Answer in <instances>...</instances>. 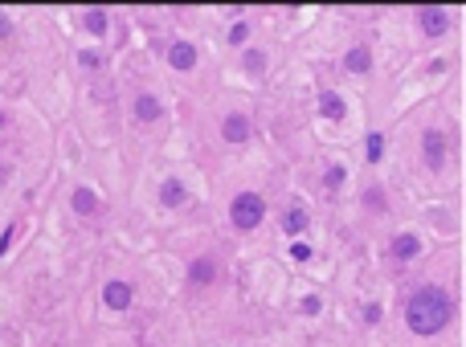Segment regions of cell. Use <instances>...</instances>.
Masks as SVG:
<instances>
[{
	"mask_svg": "<svg viewBox=\"0 0 466 347\" xmlns=\"http://www.w3.org/2000/svg\"><path fill=\"white\" fill-rule=\"evenodd\" d=\"M418 29L425 37H442V33L450 29V8H438V4L418 8Z\"/></svg>",
	"mask_w": 466,
	"mask_h": 347,
	"instance_id": "8",
	"label": "cell"
},
{
	"mask_svg": "<svg viewBox=\"0 0 466 347\" xmlns=\"http://www.w3.org/2000/svg\"><path fill=\"white\" fill-rule=\"evenodd\" d=\"M364 209L376 213V217H384V213H389V200H384V188H380V184L364 188Z\"/></svg>",
	"mask_w": 466,
	"mask_h": 347,
	"instance_id": "18",
	"label": "cell"
},
{
	"mask_svg": "<svg viewBox=\"0 0 466 347\" xmlns=\"http://www.w3.org/2000/svg\"><path fill=\"white\" fill-rule=\"evenodd\" d=\"M319 115H324L327 123H344V115H348V102H344V94L339 90H319Z\"/></svg>",
	"mask_w": 466,
	"mask_h": 347,
	"instance_id": "13",
	"label": "cell"
},
{
	"mask_svg": "<svg viewBox=\"0 0 466 347\" xmlns=\"http://www.w3.org/2000/svg\"><path fill=\"white\" fill-rule=\"evenodd\" d=\"M446 160H450V139H446V131L425 127L421 131V164H425L429 172H442Z\"/></svg>",
	"mask_w": 466,
	"mask_h": 347,
	"instance_id": "3",
	"label": "cell"
},
{
	"mask_svg": "<svg viewBox=\"0 0 466 347\" xmlns=\"http://www.w3.org/2000/svg\"><path fill=\"white\" fill-rule=\"evenodd\" d=\"M131 303H136V286H131V282L111 278V282L102 286V306H106V310H131Z\"/></svg>",
	"mask_w": 466,
	"mask_h": 347,
	"instance_id": "7",
	"label": "cell"
},
{
	"mask_svg": "<svg viewBox=\"0 0 466 347\" xmlns=\"http://www.w3.org/2000/svg\"><path fill=\"white\" fill-rule=\"evenodd\" d=\"M421 250H425V241H421L413 229H401V233H393V241H389V258L393 261H418Z\"/></svg>",
	"mask_w": 466,
	"mask_h": 347,
	"instance_id": "5",
	"label": "cell"
},
{
	"mask_svg": "<svg viewBox=\"0 0 466 347\" xmlns=\"http://www.w3.org/2000/svg\"><path fill=\"white\" fill-rule=\"evenodd\" d=\"M78 62H82L86 70H98V66H102V57H98V53H91V49H82V53H78Z\"/></svg>",
	"mask_w": 466,
	"mask_h": 347,
	"instance_id": "23",
	"label": "cell"
},
{
	"mask_svg": "<svg viewBox=\"0 0 466 347\" xmlns=\"http://www.w3.org/2000/svg\"><path fill=\"white\" fill-rule=\"evenodd\" d=\"M196 45L192 41H185V37H176V41L168 45V66L172 70H180V74H188V70H196Z\"/></svg>",
	"mask_w": 466,
	"mask_h": 347,
	"instance_id": "10",
	"label": "cell"
},
{
	"mask_svg": "<svg viewBox=\"0 0 466 347\" xmlns=\"http://www.w3.org/2000/svg\"><path fill=\"white\" fill-rule=\"evenodd\" d=\"M262 221H266V200H262V192H237L230 200V225L237 233H254Z\"/></svg>",
	"mask_w": 466,
	"mask_h": 347,
	"instance_id": "2",
	"label": "cell"
},
{
	"mask_svg": "<svg viewBox=\"0 0 466 347\" xmlns=\"http://www.w3.org/2000/svg\"><path fill=\"white\" fill-rule=\"evenodd\" d=\"M307 225H311V213H307L303 205H290V209L282 213V229H286L290 237H303V233H307Z\"/></svg>",
	"mask_w": 466,
	"mask_h": 347,
	"instance_id": "15",
	"label": "cell"
},
{
	"mask_svg": "<svg viewBox=\"0 0 466 347\" xmlns=\"http://www.w3.org/2000/svg\"><path fill=\"white\" fill-rule=\"evenodd\" d=\"M225 41H230V45H245V41H250V25H245V21H233L230 33H225Z\"/></svg>",
	"mask_w": 466,
	"mask_h": 347,
	"instance_id": "21",
	"label": "cell"
},
{
	"mask_svg": "<svg viewBox=\"0 0 466 347\" xmlns=\"http://www.w3.org/2000/svg\"><path fill=\"white\" fill-rule=\"evenodd\" d=\"M4 180H8V168H4V164H0V184H4Z\"/></svg>",
	"mask_w": 466,
	"mask_h": 347,
	"instance_id": "28",
	"label": "cell"
},
{
	"mask_svg": "<svg viewBox=\"0 0 466 347\" xmlns=\"http://www.w3.org/2000/svg\"><path fill=\"white\" fill-rule=\"evenodd\" d=\"M250 135H254V119H250V115L230 111V115L221 119V139H225V143L241 147V143H250Z\"/></svg>",
	"mask_w": 466,
	"mask_h": 347,
	"instance_id": "6",
	"label": "cell"
},
{
	"mask_svg": "<svg viewBox=\"0 0 466 347\" xmlns=\"http://www.w3.org/2000/svg\"><path fill=\"white\" fill-rule=\"evenodd\" d=\"M131 115H136V123H143V127L160 123V119H164V102H160V94H151V90L136 94V102H131Z\"/></svg>",
	"mask_w": 466,
	"mask_h": 347,
	"instance_id": "9",
	"label": "cell"
},
{
	"mask_svg": "<svg viewBox=\"0 0 466 347\" xmlns=\"http://www.w3.org/2000/svg\"><path fill=\"white\" fill-rule=\"evenodd\" d=\"M290 254H295V261H307V258H311V250H307V245H295Z\"/></svg>",
	"mask_w": 466,
	"mask_h": 347,
	"instance_id": "26",
	"label": "cell"
},
{
	"mask_svg": "<svg viewBox=\"0 0 466 347\" xmlns=\"http://www.w3.org/2000/svg\"><path fill=\"white\" fill-rule=\"evenodd\" d=\"M364 323H380V306H376V303L364 306Z\"/></svg>",
	"mask_w": 466,
	"mask_h": 347,
	"instance_id": "24",
	"label": "cell"
},
{
	"mask_svg": "<svg viewBox=\"0 0 466 347\" xmlns=\"http://www.w3.org/2000/svg\"><path fill=\"white\" fill-rule=\"evenodd\" d=\"M82 25L91 29L94 37H102L106 25H111V17H106V8H86V12H82Z\"/></svg>",
	"mask_w": 466,
	"mask_h": 347,
	"instance_id": "17",
	"label": "cell"
},
{
	"mask_svg": "<svg viewBox=\"0 0 466 347\" xmlns=\"http://www.w3.org/2000/svg\"><path fill=\"white\" fill-rule=\"evenodd\" d=\"M364 156H369V164H380V160H384V135H380V131H373V135L364 139Z\"/></svg>",
	"mask_w": 466,
	"mask_h": 347,
	"instance_id": "20",
	"label": "cell"
},
{
	"mask_svg": "<svg viewBox=\"0 0 466 347\" xmlns=\"http://www.w3.org/2000/svg\"><path fill=\"white\" fill-rule=\"evenodd\" d=\"M217 278H221V261L213 258V254H201V258L188 261V286L192 290H209Z\"/></svg>",
	"mask_w": 466,
	"mask_h": 347,
	"instance_id": "4",
	"label": "cell"
},
{
	"mask_svg": "<svg viewBox=\"0 0 466 347\" xmlns=\"http://www.w3.org/2000/svg\"><path fill=\"white\" fill-rule=\"evenodd\" d=\"M8 241H12V225H8V229H4V237H0V254L8 250Z\"/></svg>",
	"mask_w": 466,
	"mask_h": 347,
	"instance_id": "27",
	"label": "cell"
},
{
	"mask_svg": "<svg viewBox=\"0 0 466 347\" xmlns=\"http://www.w3.org/2000/svg\"><path fill=\"white\" fill-rule=\"evenodd\" d=\"M8 33H12V21H8V17L0 12V41H8Z\"/></svg>",
	"mask_w": 466,
	"mask_h": 347,
	"instance_id": "25",
	"label": "cell"
},
{
	"mask_svg": "<svg viewBox=\"0 0 466 347\" xmlns=\"http://www.w3.org/2000/svg\"><path fill=\"white\" fill-rule=\"evenodd\" d=\"M160 205H164V209H185L188 205V184L185 180L168 176V180L160 184Z\"/></svg>",
	"mask_w": 466,
	"mask_h": 347,
	"instance_id": "14",
	"label": "cell"
},
{
	"mask_svg": "<svg viewBox=\"0 0 466 347\" xmlns=\"http://www.w3.org/2000/svg\"><path fill=\"white\" fill-rule=\"evenodd\" d=\"M70 209H74L78 217H98V213H102V196H98L94 188H86V184H78V188L70 192Z\"/></svg>",
	"mask_w": 466,
	"mask_h": 347,
	"instance_id": "11",
	"label": "cell"
},
{
	"mask_svg": "<svg viewBox=\"0 0 466 347\" xmlns=\"http://www.w3.org/2000/svg\"><path fill=\"white\" fill-rule=\"evenodd\" d=\"M344 180H348L344 164H327V168H324V192H339V188H344Z\"/></svg>",
	"mask_w": 466,
	"mask_h": 347,
	"instance_id": "19",
	"label": "cell"
},
{
	"mask_svg": "<svg viewBox=\"0 0 466 347\" xmlns=\"http://www.w3.org/2000/svg\"><path fill=\"white\" fill-rule=\"evenodd\" d=\"M454 319V303L442 286H418L405 303V327L418 335V339H434L450 327Z\"/></svg>",
	"mask_w": 466,
	"mask_h": 347,
	"instance_id": "1",
	"label": "cell"
},
{
	"mask_svg": "<svg viewBox=\"0 0 466 347\" xmlns=\"http://www.w3.org/2000/svg\"><path fill=\"white\" fill-rule=\"evenodd\" d=\"M266 66H270V53H266V49H241V70H245L250 78H262Z\"/></svg>",
	"mask_w": 466,
	"mask_h": 347,
	"instance_id": "16",
	"label": "cell"
},
{
	"mask_svg": "<svg viewBox=\"0 0 466 347\" xmlns=\"http://www.w3.org/2000/svg\"><path fill=\"white\" fill-rule=\"evenodd\" d=\"M373 45H352L348 53H344V70L348 74H356V78H364V74H373Z\"/></svg>",
	"mask_w": 466,
	"mask_h": 347,
	"instance_id": "12",
	"label": "cell"
},
{
	"mask_svg": "<svg viewBox=\"0 0 466 347\" xmlns=\"http://www.w3.org/2000/svg\"><path fill=\"white\" fill-rule=\"evenodd\" d=\"M319 310H324V299H319V294H307V299H299V315H311V319H315Z\"/></svg>",
	"mask_w": 466,
	"mask_h": 347,
	"instance_id": "22",
	"label": "cell"
}]
</instances>
